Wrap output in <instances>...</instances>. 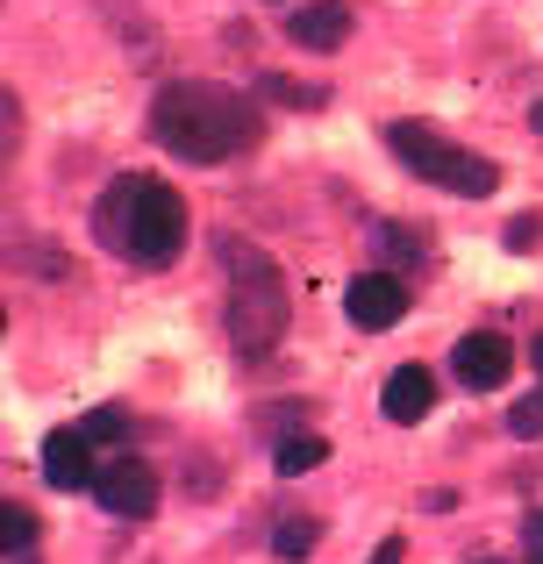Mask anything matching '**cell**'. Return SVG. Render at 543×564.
<instances>
[{
  "label": "cell",
  "instance_id": "6da1fadb",
  "mask_svg": "<svg viewBox=\"0 0 543 564\" xmlns=\"http://www.w3.org/2000/svg\"><path fill=\"white\" fill-rule=\"evenodd\" d=\"M151 143L180 165H229L237 151L258 143V108L237 86L215 79H172L151 100Z\"/></svg>",
  "mask_w": 543,
  "mask_h": 564
},
{
  "label": "cell",
  "instance_id": "7a4b0ae2",
  "mask_svg": "<svg viewBox=\"0 0 543 564\" xmlns=\"http://www.w3.org/2000/svg\"><path fill=\"white\" fill-rule=\"evenodd\" d=\"M94 236L108 258L129 264H172L186 250V200L165 180H115L94 200Z\"/></svg>",
  "mask_w": 543,
  "mask_h": 564
},
{
  "label": "cell",
  "instance_id": "3957f363",
  "mask_svg": "<svg viewBox=\"0 0 543 564\" xmlns=\"http://www.w3.org/2000/svg\"><path fill=\"white\" fill-rule=\"evenodd\" d=\"M215 250H222L229 279H237V293H229V344H237L243 358H272L286 322H293L286 272H279L258 243H243V236H215Z\"/></svg>",
  "mask_w": 543,
  "mask_h": 564
},
{
  "label": "cell",
  "instance_id": "277c9868",
  "mask_svg": "<svg viewBox=\"0 0 543 564\" xmlns=\"http://www.w3.org/2000/svg\"><path fill=\"white\" fill-rule=\"evenodd\" d=\"M387 151L401 158L415 180H430V186H444V193H465V200H487V193L501 186V165H493V158H479V151H465V143L436 137L430 122H387Z\"/></svg>",
  "mask_w": 543,
  "mask_h": 564
},
{
  "label": "cell",
  "instance_id": "5b68a950",
  "mask_svg": "<svg viewBox=\"0 0 543 564\" xmlns=\"http://www.w3.org/2000/svg\"><path fill=\"white\" fill-rule=\"evenodd\" d=\"M94 500L108 508V522H143L158 508V471L137 465V457H115V465H100Z\"/></svg>",
  "mask_w": 543,
  "mask_h": 564
},
{
  "label": "cell",
  "instance_id": "8992f818",
  "mask_svg": "<svg viewBox=\"0 0 543 564\" xmlns=\"http://www.w3.org/2000/svg\"><path fill=\"white\" fill-rule=\"evenodd\" d=\"M415 307V293H408L401 272H358L344 293V315L358 322V329H393V322Z\"/></svg>",
  "mask_w": 543,
  "mask_h": 564
},
{
  "label": "cell",
  "instance_id": "52a82bcc",
  "mask_svg": "<svg viewBox=\"0 0 543 564\" xmlns=\"http://www.w3.org/2000/svg\"><path fill=\"white\" fill-rule=\"evenodd\" d=\"M450 372L473 386V393H501V386L515 379V344H508V336H493V329L458 336V350H450Z\"/></svg>",
  "mask_w": 543,
  "mask_h": 564
},
{
  "label": "cell",
  "instance_id": "ba28073f",
  "mask_svg": "<svg viewBox=\"0 0 543 564\" xmlns=\"http://www.w3.org/2000/svg\"><path fill=\"white\" fill-rule=\"evenodd\" d=\"M43 479H51L57 494H94V479H100L94 436H86V429H51V436H43Z\"/></svg>",
  "mask_w": 543,
  "mask_h": 564
},
{
  "label": "cell",
  "instance_id": "9c48e42d",
  "mask_svg": "<svg viewBox=\"0 0 543 564\" xmlns=\"http://www.w3.org/2000/svg\"><path fill=\"white\" fill-rule=\"evenodd\" d=\"M286 36L301 43V51H344L350 36V8L344 0H307V8L286 14Z\"/></svg>",
  "mask_w": 543,
  "mask_h": 564
},
{
  "label": "cell",
  "instance_id": "30bf717a",
  "mask_svg": "<svg viewBox=\"0 0 543 564\" xmlns=\"http://www.w3.org/2000/svg\"><path fill=\"white\" fill-rule=\"evenodd\" d=\"M379 408H387V422H422V414L436 408V379L422 372V365H401V372H387V386H379Z\"/></svg>",
  "mask_w": 543,
  "mask_h": 564
},
{
  "label": "cell",
  "instance_id": "8fae6325",
  "mask_svg": "<svg viewBox=\"0 0 543 564\" xmlns=\"http://www.w3.org/2000/svg\"><path fill=\"white\" fill-rule=\"evenodd\" d=\"M315 543H322V522H315V514H286V522L272 529V557H286V564H301Z\"/></svg>",
  "mask_w": 543,
  "mask_h": 564
},
{
  "label": "cell",
  "instance_id": "7c38bea8",
  "mask_svg": "<svg viewBox=\"0 0 543 564\" xmlns=\"http://www.w3.org/2000/svg\"><path fill=\"white\" fill-rule=\"evenodd\" d=\"M372 243H379V258H387V264H422V258H430L422 229H401V221H387V229H379Z\"/></svg>",
  "mask_w": 543,
  "mask_h": 564
},
{
  "label": "cell",
  "instance_id": "4fadbf2b",
  "mask_svg": "<svg viewBox=\"0 0 543 564\" xmlns=\"http://www.w3.org/2000/svg\"><path fill=\"white\" fill-rule=\"evenodd\" d=\"M322 457H329V443H322V436H286V443L272 451V465L286 471V479H301V471H315Z\"/></svg>",
  "mask_w": 543,
  "mask_h": 564
},
{
  "label": "cell",
  "instance_id": "5bb4252c",
  "mask_svg": "<svg viewBox=\"0 0 543 564\" xmlns=\"http://www.w3.org/2000/svg\"><path fill=\"white\" fill-rule=\"evenodd\" d=\"M8 264L14 272H36V279H72V264L57 258V250H43V243H8Z\"/></svg>",
  "mask_w": 543,
  "mask_h": 564
},
{
  "label": "cell",
  "instance_id": "9a60e30c",
  "mask_svg": "<svg viewBox=\"0 0 543 564\" xmlns=\"http://www.w3.org/2000/svg\"><path fill=\"white\" fill-rule=\"evenodd\" d=\"M29 543H36V514L8 500V508H0V551L14 557V551H29Z\"/></svg>",
  "mask_w": 543,
  "mask_h": 564
},
{
  "label": "cell",
  "instance_id": "2e32d148",
  "mask_svg": "<svg viewBox=\"0 0 543 564\" xmlns=\"http://www.w3.org/2000/svg\"><path fill=\"white\" fill-rule=\"evenodd\" d=\"M79 429H86L94 443H122V436H129V414H122V408H94Z\"/></svg>",
  "mask_w": 543,
  "mask_h": 564
},
{
  "label": "cell",
  "instance_id": "e0dca14e",
  "mask_svg": "<svg viewBox=\"0 0 543 564\" xmlns=\"http://www.w3.org/2000/svg\"><path fill=\"white\" fill-rule=\"evenodd\" d=\"M265 94L286 100V108H322V100H329L322 86H301V79H265Z\"/></svg>",
  "mask_w": 543,
  "mask_h": 564
},
{
  "label": "cell",
  "instance_id": "ac0fdd59",
  "mask_svg": "<svg viewBox=\"0 0 543 564\" xmlns=\"http://www.w3.org/2000/svg\"><path fill=\"white\" fill-rule=\"evenodd\" d=\"M501 243H508V250L522 258V250H536V243H543V221H536V215H515V221L501 229Z\"/></svg>",
  "mask_w": 543,
  "mask_h": 564
},
{
  "label": "cell",
  "instance_id": "d6986e66",
  "mask_svg": "<svg viewBox=\"0 0 543 564\" xmlns=\"http://www.w3.org/2000/svg\"><path fill=\"white\" fill-rule=\"evenodd\" d=\"M508 429H515V436H543V393L515 400V408H508Z\"/></svg>",
  "mask_w": 543,
  "mask_h": 564
},
{
  "label": "cell",
  "instance_id": "ffe728a7",
  "mask_svg": "<svg viewBox=\"0 0 543 564\" xmlns=\"http://www.w3.org/2000/svg\"><path fill=\"white\" fill-rule=\"evenodd\" d=\"M100 8H108V22L122 29V36H137V43H143V22H137V0H100Z\"/></svg>",
  "mask_w": 543,
  "mask_h": 564
},
{
  "label": "cell",
  "instance_id": "44dd1931",
  "mask_svg": "<svg viewBox=\"0 0 543 564\" xmlns=\"http://www.w3.org/2000/svg\"><path fill=\"white\" fill-rule=\"evenodd\" d=\"M401 551H408V543H401V536H387V543L372 551V564H401Z\"/></svg>",
  "mask_w": 543,
  "mask_h": 564
},
{
  "label": "cell",
  "instance_id": "7402d4cb",
  "mask_svg": "<svg viewBox=\"0 0 543 564\" xmlns=\"http://www.w3.org/2000/svg\"><path fill=\"white\" fill-rule=\"evenodd\" d=\"M522 536H530V551H543V508L530 514V522H522Z\"/></svg>",
  "mask_w": 543,
  "mask_h": 564
},
{
  "label": "cell",
  "instance_id": "603a6c76",
  "mask_svg": "<svg viewBox=\"0 0 543 564\" xmlns=\"http://www.w3.org/2000/svg\"><path fill=\"white\" fill-rule=\"evenodd\" d=\"M530 129H536V137H543V100H536V108H530Z\"/></svg>",
  "mask_w": 543,
  "mask_h": 564
},
{
  "label": "cell",
  "instance_id": "cb8c5ba5",
  "mask_svg": "<svg viewBox=\"0 0 543 564\" xmlns=\"http://www.w3.org/2000/svg\"><path fill=\"white\" fill-rule=\"evenodd\" d=\"M530 365H536V372H543V336H536V344H530Z\"/></svg>",
  "mask_w": 543,
  "mask_h": 564
},
{
  "label": "cell",
  "instance_id": "d4e9b609",
  "mask_svg": "<svg viewBox=\"0 0 543 564\" xmlns=\"http://www.w3.org/2000/svg\"><path fill=\"white\" fill-rule=\"evenodd\" d=\"M8 564H36V557H29V551H14V557H8Z\"/></svg>",
  "mask_w": 543,
  "mask_h": 564
},
{
  "label": "cell",
  "instance_id": "484cf974",
  "mask_svg": "<svg viewBox=\"0 0 543 564\" xmlns=\"http://www.w3.org/2000/svg\"><path fill=\"white\" fill-rule=\"evenodd\" d=\"M530 564H543V551H530Z\"/></svg>",
  "mask_w": 543,
  "mask_h": 564
}]
</instances>
